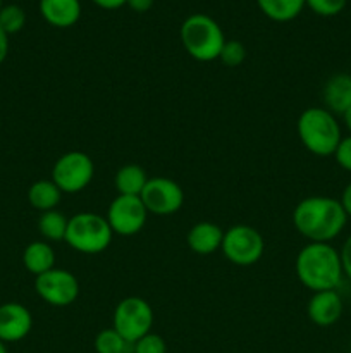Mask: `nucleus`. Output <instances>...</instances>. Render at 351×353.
I'll return each mask as SVG.
<instances>
[{
	"label": "nucleus",
	"mask_w": 351,
	"mask_h": 353,
	"mask_svg": "<svg viewBox=\"0 0 351 353\" xmlns=\"http://www.w3.org/2000/svg\"><path fill=\"white\" fill-rule=\"evenodd\" d=\"M350 217L344 212L339 199L323 195L306 196L292 210V226L312 243H330L336 240Z\"/></svg>",
	"instance_id": "1"
},
{
	"label": "nucleus",
	"mask_w": 351,
	"mask_h": 353,
	"mask_svg": "<svg viewBox=\"0 0 351 353\" xmlns=\"http://www.w3.org/2000/svg\"><path fill=\"white\" fill-rule=\"evenodd\" d=\"M295 271L312 293L337 290L344 278L339 250L330 243H306L296 255Z\"/></svg>",
	"instance_id": "2"
},
{
	"label": "nucleus",
	"mask_w": 351,
	"mask_h": 353,
	"mask_svg": "<svg viewBox=\"0 0 351 353\" xmlns=\"http://www.w3.org/2000/svg\"><path fill=\"white\" fill-rule=\"evenodd\" d=\"M299 141L317 157H332L343 133L337 117L326 107H308L296 123Z\"/></svg>",
	"instance_id": "3"
},
{
	"label": "nucleus",
	"mask_w": 351,
	"mask_h": 353,
	"mask_svg": "<svg viewBox=\"0 0 351 353\" xmlns=\"http://www.w3.org/2000/svg\"><path fill=\"white\" fill-rule=\"evenodd\" d=\"M181 41L189 57L200 62H212L219 59L226 37L213 17L191 14L181 24Z\"/></svg>",
	"instance_id": "4"
},
{
	"label": "nucleus",
	"mask_w": 351,
	"mask_h": 353,
	"mask_svg": "<svg viewBox=\"0 0 351 353\" xmlns=\"http://www.w3.org/2000/svg\"><path fill=\"white\" fill-rule=\"evenodd\" d=\"M114 233L105 216L93 212H79L69 217L64 241L85 255L102 254L112 243Z\"/></svg>",
	"instance_id": "5"
},
{
	"label": "nucleus",
	"mask_w": 351,
	"mask_h": 353,
	"mask_svg": "<svg viewBox=\"0 0 351 353\" xmlns=\"http://www.w3.org/2000/svg\"><path fill=\"white\" fill-rule=\"evenodd\" d=\"M151 326H153V309L141 296H127L116 305L112 327L129 345H134L145 334L151 333Z\"/></svg>",
	"instance_id": "6"
},
{
	"label": "nucleus",
	"mask_w": 351,
	"mask_h": 353,
	"mask_svg": "<svg viewBox=\"0 0 351 353\" xmlns=\"http://www.w3.org/2000/svg\"><path fill=\"white\" fill-rule=\"evenodd\" d=\"M224 257L234 265L250 268L257 264L265 252V241L260 231L248 224H236L224 231L222 238Z\"/></svg>",
	"instance_id": "7"
},
{
	"label": "nucleus",
	"mask_w": 351,
	"mask_h": 353,
	"mask_svg": "<svg viewBox=\"0 0 351 353\" xmlns=\"http://www.w3.org/2000/svg\"><path fill=\"white\" fill-rule=\"evenodd\" d=\"M93 176H95L93 159L81 150L65 152L52 168V181L61 188L62 193L69 195L88 188L89 183L93 181Z\"/></svg>",
	"instance_id": "8"
},
{
	"label": "nucleus",
	"mask_w": 351,
	"mask_h": 353,
	"mask_svg": "<svg viewBox=\"0 0 351 353\" xmlns=\"http://www.w3.org/2000/svg\"><path fill=\"white\" fill-rule=\"evenodd\" d=\"M34 292L52 307H67L79 296V281L71 271L50 269L34 278Z\"/></svg>",
	"instance_id": "9"
},
{
	"label": "nucleus",
	"mask_w": 351,
	"mask_h": 353,
	"mask_svg": "<svg viewBox=\"0 0 351 353\" xmlns=\"http://www.w3.org/2000/svg\"><path fill=\"white\" fill-rule=\"evenodd\" d=\"M105 219L114 234L134 236L147 224L148 210L145 209L140 196L117 195L110 202Z\"/></svg>",
	"instance_id": "10"
},
{
	"label": "nucleus",
	"mask_w": 351,
	"mask_h": 353,
	"mask_svg": "<svg viewBox=\"0 0 351 353\" xmlns=\"http://www.w3.org/2000/svg\"><path fill=\"white\" fill-rule=\"evenodd\" d=\"M140 199L148 214L171 216L178 212L184 203V192L174 179L153 176L148 178Z\"/></svg>",
	"instance_id": "11"
},
{
	"label": "nucleus",
	"mask_w": 351,
	"mask_h": 353,
	"mask_svg": "<svg viewBox=\"0 0 351 353\" xmlns=\"http://www.w3.org/2000/svg\"><path fill=\"white\" fill-rule=\"evenodd\" d=\"M33 327V316L23 303L6 302L0 305V341L16 343L24 340Z\"/></svg>",
	"instance_id": "12"
},
{
	"label": "nucleus",
	"mask_w": 351,
	"mask_h": 353,
	"mask_svg": "<svg viewBox=\"0 0 351 353\" xmlns=\"http://www.w3.org/2000/svg\"><path fill=\"white\" fill-rule=\"evenodd\" d=\"M306 316L315 326L329 327L343 316V299L337 290L312 293L306 305Z\"/></svg>",
	"instance_id": "13"
},
{
	"label": "nucleus",
	"mask_w": 351,
	"mask_h": 353,
	"mask_svg": "<svg viewBox=\"0 0 351 353\" xmlns=\"http://www.w3.org/2000/svg\"><path fill=\"white\" fill-rule=\"evenodd\" d=\"M323 107L334 116H343L348 109H351V74L337 72L330 76L322 90Z\"/></svg>",
	"instance_id": "14"
},
{
	"label": "nucleus",
	"mask_w": 351,
	"mask_h": 353,
	"mask_svg": "<svg viewBox=\"0 0 351 353\" xmlns=\"http://www.w3.org/2000/svg\"><path fill=\"white\" fill-rule=\"evenodd\" d=\"M222 228L210 221H200L195 226H191V230L186 234L189 250L198 255L215 254L222 247Z\"/></svg>",
	"instance_id": "15"
},
{
	"label": "nucleus",
	"mask_w": 351,
	"mask_h": 353,
	"mask_svg": "<svg viewBox=\"0 0 351 353\" xmlns=\"http://www.w3.org/2000/svg\"><path fill=\"white\" fill-rule=\"evenodd\" d=\"M40 12L50 26L71 28L81 17L79 0H40Z\"/></svg>",
	"instance_id": "16"
},
{
	"label": "nucleus",
	"mask_w": 351,
	"mask_h": 353,
	"mask_svg": "<svg viewBox=\"0 0 351 353\" xmlns=\"http://www.w3.org/2000/svg\"><path fill=\"white\" fill-rule=\"evenodd\" d=\"M23 264L28 272L40 276L55 268V252L47 241H31L23 252Z\"/></svg>",
	"instance_id": "17"
},
{
	"label": "nucleus",
	"mask_w": 351,
	"mask_h": 353,
	"mask_svg": "<svg viewBox=\"0 0 351 353\" xmlns=\"http://www.w3.org/2000/svg\"><path fill=\"white\" fill-rule=\"evenodd\" d=\"M28 200L33 209L48 212L57 209L62 200V192L52 179H38L28 190Z\"/></svg>",
	"instance_id": "18"
},
{
	"label": "nucleus",
	"mask_w": 351,
	"mask_h": 353,
	"mask_svg": "<svg viewBox=\"0 0 351 353\" xmlns=\"http://www.w3.org/2000/svg\"><path fill=\"white\" fill-rule=\"evenodd\" d=\"M148 181V174L141 165L126 164L116 172L114 178V186L117 190V195H131L140 196L143 192L145 185Z\"/></svg>",
	"instance_id": "19"
},
{
	"label": "nucleus",
	"mask_w": 351,
	"mask_h": 353,
	"mask_svg": "<svg viewBox=\"0 0 351 353\" xmlns=\"http://www.w3.org/2000/svg\"><path fill=\"white\" fill-rule=\"evenodd\" d=\"M257 3L262 12L275 23L292 21L305 7V0H257Z\"/></svg>",
	"instance_id": "20"
},
{
	"label": "nucleus",
	"mask_w": 351,
	"mask_h": 353,
	"mask_svg": "<svg viewBox=\"0 0 351 353\" xmlns=\"http://www.w3.org/2000/svg\"><path fill=\"white\" fill-rule=\"evenodd\" d=\"M67 223L69 217L64 216L61 210H48V212H41L38 219V231L48 241H64Z\"/></svg>",
	"instance_id": "21"
},
{
	"label": "nucleus",
	"mask_w": 351,
	"mask_h": 353,
	"mask_svg": "<svg viewBox=\"0 0 351 353\" xmlns=\"http://www.w3.org/2000/svg\"><path fill=\"white\" fill-rule=\"evenodd\" d=\"M93 345H95L96 353H131L129 348H133V345L127 343L114 327L100 331Z\"/></svg>",
	"instance_id": "22"
},
{
	"label": "nucleus",
	"mask_w": 351,
	"mask_h": 353,
	"mask_svg": "<svg viewBox=\"0 0 351 353\" xmlns=\"http://www.w3.org/2000/svg\"><path fill=\"white\" fill-rule=\"evenodd\" d=\"M24 24H26V12H24L23 7L16 6V3L2 6V9H0V28L9 37L19 33Z\"/></svg>",
	"instance_id": "23"
},
{
	"label": "nucleus",
	"mask_w": 351,
	"mask_h": 353,
	"mask_svg": "<svg viewBox=\"0 0 351 353\" xmlns=\"http://www.w3.org/2000/svg\"><path fill=\"white\" fill-rule=\"evenodd\" d=\"M246 59V47L240 40H226L220 50L219 61L227 68H237Z\"/></svg>",
	"instance_id": "24"
},
{
	"label": "nucleus",
	"mask_w": 351,
	"mask_h": 353,
	"mask_svg": "<svg viewBox=\"0 0 351 353\" xmlns=\"http://www.w3.org/2000/svg\"><path fill=\"white\" fill-rule=\"evenodd\" d=\"M131 353H167V345L160 334L148 333L133 345Z\"/></svg>",
	"instance_id": "25"
},
{
	"label": "nucleus",
	"mask_w": 351,
	"mask_h": 353,
	"mask_svg": "<svg viewBox=\"0 0 351 353\" xmlns=\"http://www.w3.org/2000/svg\"><path fill=\"white\" fill-rule=\"evenodd\" d=\"M346 3L348 0H305V6H308L313 12L323 17L337 16L339 12H343Z\"/></svg>",
	"instance_id": "26"
},
{
	"label": "nucleus",
	"mask_w": 351,
	"mask_h": 353,
	"mask_svg": "<svg viewBox=\"0 0 351 353\" xmlns=\"http://www.w3.org/2000/svg\"><path fill=\"white\" fill-rule=\"evenodd\" d=\"M332 157L336 159L337 165H339L341 169L351 172V134L341 138L339 145H337Z\"/></svg>",
	"instance_id": "27"
},
{
	"label": "nucleus",
	"mask_w": 351,
	"mask_h": 353,
	"mask_svg": "<svg viewBox=\"0 0 351 353\" xmlns=\"http://www.w3.org/2000/svg\"><path fill=\"white\" fill-rule=\"evenodd\" d=\"M341 264H343V272L348 279H351V234L344 240L343 247L339 250Z\"/></svg>",
	"instance_id": "28"
},
{
	"label": "nucleus",
	"mask_w": 351,
	"mask_h": 353,
	"mask_svg": "<svg viewBox=\"0 0 351 353\" xmlns=\"http://www.w3.org/2000/svg\"><path fill=\"white\" fill-rule=\"evenodd\" d=\"M341 205H343L344 212H346L348 217H351V181L344 186L343 193H341V199H339Z\"/></svg>",
	"instance_id": "29"
},
{
	"label": "nucleus",
	"mask_w": 351,
	"mask_h": 353,
	"mask_svg": "<svg viewBox=\"0 0 351 353\" xmlns=\"http://www.w3.org/2000/svg\"><path fill=\"white\" fill-rule=\"evenodd\" d=\"M155 0H127L126 6H129L134 12H147L151 9Z\"/></svg>",
	"instance_id": "30"
},
{
	"label": "nucleus",
	"mask_w": 351,
	"mask_h": 353,
	"mask_svg": "<svg viewBox=\"0 0 351 353\" xmlns=\"http://www.w3.org/2000/svg\"><path fill=\"white\" fill-rule=\"evenodd\" d=\"M9 54V34L0 28V64L7 59Z\"/></svg>",
	"instance_id": "31"
},
{
	"label": "nucleus",
	"mask_w": 351,
	"mask_h": 353,
	"mask_svg": "<svg viewBox=\"0 0 351 353\" xmlns=\"http://www.w3.org/2000/svg\"><path fill=\"white\" fill-rule=\"evenodd\" d=\"M98 7L107 10H114V9H119V7L126 6L127 0H93Z\"/></svg>",
	"instance_id": "32"
},
{
	"label": "nucleus",
	"mask_w": 351,
	"mask_h": 353,
	"mask_svg": "<svg viewBox=\"0 0 351 353\" xmlns=\"http://www.w3.org/2000/svg\"><path fill=\"white\" fill-rule=\"evenodd\" d=\"M343 121H344V126H346L348 133L351 134V109H348L346 112L343 114Z\"/></svg>",
	"instance_id": "33"
},
{
	"label": "nucleus",
	"mask_w": 351,
	"mask_h": 353,
	"mask_svg": "<svg viewBox=\"0 0 351 353\" xmlns=\"http://www.w3.org/2000/svg\"><path fill=\"white\" fill-rule=\"evenodd\" d=\"M0 353H9V350H7L6 343L3 341H0Z\"/></svg>",
	"instance_id": "34"
},
{
	"label": "nucleus",
	"mask_w": 351,
	"mask_h": 353,
	"mask_svg": "<svg viewBox=\"0 0 351 353\" xmlns=\"http://www.w3.org/2000/svg\"><path fill=\"white\" fill-rule=\"evenodd\" d=\"M2 6H3V3H2V0H0V9H2Z\"/></svg>",
	"instance_id": "35"
}]
</instances>
